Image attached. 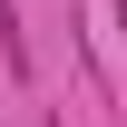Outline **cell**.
Wrapping results in <instances>:
<instances>
[{"instance_id": "cell-1", "label": "cell", "mask_w": 127, "mask_h": 127, "mask_svg": "<svg viewBox=\"0 0 127 127\" xmlns=\"http://www.w3.org/2000/svg\"><path fill=\"white\" fill-rule=\"evenodd\" d=\"M0 68H10L20 88L39 78V59H30V30H20V0H0Z\"/></svg>"}]
</instances>
